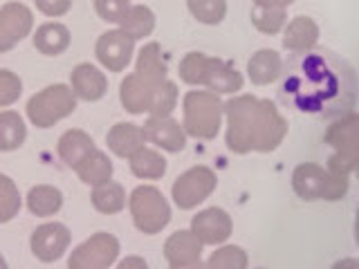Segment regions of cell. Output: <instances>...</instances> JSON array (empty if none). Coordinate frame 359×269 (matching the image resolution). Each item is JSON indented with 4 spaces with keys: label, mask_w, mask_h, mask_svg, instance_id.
Returning <instances> with one entry per match:
<instances>
[{
    "label": "cell",
    "mask_w": 359,
    "mask_h": 269,
    "mask_svg": "<svg viewBox=\"0 0 359 269\" xmlns=\"http://www.w3.org/2000/svg\"><path fill=\"white\" fill-rule=\"evenodd\" d=\"M70 229L61 222H48L36 227V231L32 233V254L39 258L41 263H54L65 254V249L70 247Z\"/></svg>",
    "instance_id": "obj_8"
},
{
    "label": "cell",
    "mask_w": 359,
    "mask_h": 269,
    "mask_svg": "<svg viewBox=\"0 0 359 269\" xmlns=\"http://www.w3.org/2000/svg\"><path fill=\"white\" fill-rule=\"evenodd\" d=\"M278 99L306 115L334 119L357 106V74L346 59L325 48L292 52L283 61Z\"/></svg>",
    "instance_id": "obj_1"
},
{
    "label": "cell",
    "mask_w": 359,
    "mask_h": 269,
    "mask_svg": "<svg viewBox=\"0 0 359 269\" xmlns=\"http://www.w3.org/2000/svg\"><path fill=\"white\" fill-rule=\"evenodd\" d=\"M355 240H357V247H359V207H357V218H355Z\"/></svg>",
    "instance_id": "obj_46"
},
{
    "label": "cell",
    "mask_w": 359,
    "mask_h": 269,
    "mask_svg": "<svg viewBox=\"0 0 359 269\" xmlns=\"http://www.w3.org/2000/svg\"><path fill=\"white\" fill-rule=\"evenodd\" d=\"M202 249H205V244L196 238V233L191 229L175 231L173 235H168L164 242V256L171 265L198 263L202 258Z\"/></svg>",
    "instance_id": "obj_16"
},
{
    "label": "cell",
    "mask_w": 359,
    "mask_h": 269,
    "mask_svg": "<svg viewBox=\"0 0 359 269\" xmlns=\"http://www.w3.org/2000/svg\"><path fill=\"white\" fill-rule=\"evenodd\" d=\"M130 0H95V9L99 18H104L106 22H121V18L128 14Z\"/></svg>",
    "instance_id": "obj_39"
},
{
    "label": "cell",
    "mask_w": 359,
    "mask_h": 269,
    "mask_svg": "<svg viewBox=\"0 0 359 269\" xmlns=\"http://www.w3.org/2000/svg\"><path fill=\"white\" fill-rule=\"evenodd\" d=\"M34 27L32 11L22 3H7L0 7V52H9L27 36Z\"/></svg>",
    "instance_id": "obj_10"
},
{
    "label": "cell",
    "mask_w": 359,
    "mask_h": 269,
    "mask_svg": "<svg viewBox=\"0 0 359 269\" xmlns=\"http://www.w3.org/2000/svg\"><path fill=\"white\" fill-rule=\"evenodd\" d=\"M18 211H20V193L14 179L0 175V224L16 218Z\"/></svg>",
    "instance_id": "obj_34"
},
{
    "label": "cell",
    "mask_w": 359,
    "mask_h": 269,
    "mask_svg": "<svg viewBox=\"0 0 359 269\" xmlns=\"http://www.w3.org/2000/svg\"><path fill=\"white\" fill-rule=\"evenodd\" d=\"M330 269H359V258H341Z\"/></svg>",
    "instance_id": "obj_44"
},
{
    "label": "cell",
    "mask_w": 359,
    "mask_h": 269,
    "mask_svg": "<svg viewBox=\"0 0 359 269\" xmlns=\"http://www.w3.org/2000/svg\"><path fill=\"white\" fill-rule=\"evenodd\" d=\"M191 231L202 244H222L229 240L233 231L231 216L220 207H209L196 213L191 220Z\"/></svg>",
    "instance_id": "obj_9"
},
{
    "label": "cell",
    "mask_w": 359,
    "mask_h": 269,
    "mask_svg": "<svg viewBox=\"0 0 359 269\" xmlns=\"http://www.w3.org/2000/svg\"><path fill=\"white\" fill-rule=\"evenodd\" d=\"M254 5H258V7H290L294 0H252Z\"/></svg>",
    "instance_id": "obj_43"
},
{
    "label": "cell",
    "mask_w": 359,
    "mask_h": 269,
    "mask_svg": "<svg viewBox=\"0 0 359 269\" xmlns=\"http://www.w3.org/2000/svg\"><path fill=\"white\" fill-rule=\"evenodd\" d=\"M323 142L334 151H359V115L346 112L337 117L323 134Z\"/></svg>",
    "instance_id": "obj_19"
},
{
    "label": "cell",
    "mask_w": 359,
    "mask_h": 269,
    "mask_svg": "<svg viewBox=\"0 0 359 269\" xmlns=\"http://www.w3.org/2000/svg\"><path fill=\"white\" fill-rule=\"evenodd\" d=\"M177 95H180L177 92V85L166 78V81L155 90L149 115L151 117H171V112L177 106Z\"/></svg>",
    "instance_id": "obj_35"
},
{
    "label": "cell",
    "mask_w": 359,
    "mask_h": 269,
    "mask_svg": "<svg viewBox=\"0 0 359 269\" xmlns=\"http://www.w3.org/2000/svg\"><path fill=\"white\" fill-rule=\"evenodd\" d=\"M117 269H149V265H146V261H144V258H140V256H126L117 265Z\"/></svg>",
    "instance_id": "obj_42"
},
{
    "label": "cell",
    "mask_w": 359,
    "mask_h": 269,
    "mask_svg": "<svg viewBox=\"0 0 359 269\" xmlns=\"http://www.w3.org/2000/svg\"><path fill=\"white\" fill-rule=\"evenodd\" d=\"M348 193V177L341 175H332L328 171V179H325V191H323V200L337 202Z\"/></svg>",
    "instance_id": "obj_40"
},
{
    "label": "cell",
    "mask_w": 359,
    "mask_h": 269,
    "mask_svg": "<svg viewBox=\"0 0 359 269\" xmlns=\"http://www.w3.org/2000/svg\"><path fill=\"white\" fill-rule=\"evenodd\" d=\"M182 110H184L182 126L191 137L213 139L220 132L222 117H224V104L220 95L211 92V90H191V92L184 95Z\"/></svg>",
    "instance_id": "obj_3"
},
{
    "label": "cell",
    "mask_w": 359,
    "mask_h": 269,
    "mask_svg": "<svg viewBox=\"0 0 359 269\" xmlns=\"http://www.w3.org/2000/svg\"><path fill=\"white\" fill-rule=\"evenodd\" d=\"M25 137H27V126L18 112L14 110L0 112V151L11 153L20 149Z\"/></svg>",
    "instance_id": "obj_29"
},
{
    "label": "cell",
    "mask_w": 359,
    "mask_h": 269,
    "mask_svg": "<svg viewBox=\"0 0 359 269\" xmlns=\"http://www.w3.org/2000/svg\"><path fill=\"white\" fill-rule=\"evenodd\" d=\"M328 171L332 175L351 177L353 171H359V151H334L328 160Z\"/></svg>",
    "instance_id": "obj_37"
},
{
    "label": "cell",
    "mask_w": 359,
    "mask_h": 269,
    "mask_svg": "<svg viewBox=\"0 0 359 269\" xmlns=\"http://www.w3.org/2000/svg\"><path fill=\"white\" fill-rule=\"evenodd\" d=\"M76 108V95L70 85L54 83L43 88L27 101V117L36 128H52Z\"/></svg>",
    "instance_id": "obj_4"
},
{
    "label": "cell",
    "mask_w": 359,
    "mask_h": 269,
    "mask_svg": "<svg viewBox=\"0 0 359 269\" xmlns=\"http://www.w3.org/2000/svg\"><path fill=\"white\" fill-rule=\"evenodd\" d=\"M119 258V240L112 233H95L72 251L67 269H108Z\"/></svg>",
    "instance_id": "obj_7"
},
{
    "label": "cell",
    "mask_w": 359,
    "mask_h": 269,
    "mask_svg": "<svg viewBox=\"0 0 359 269\" xmlns=\"http://www.w3.org/2000/svg\"><path fill=\"white\" fill-rule=\"evenodd\" d=\"M247 263H250V258H247L245 249L236 244H224L209 256L202 269H247Z\"/></svg>",
    "instance_id": "obj_33"
},
{
    "label": "cell",
    "mask_w": 359,
    "mask_h": 269,
    "mask_svg": "<svg viewBox=\"0 0 359 269\" xmlns=\"http://www.w3.org/2000/svg\"><path fill=\"white\" fill-rule=\"evenodd\" d=\"M130 171L135 177H142V179H160L166 173V160L162 153H157L155 149H149L144 146L137 153H135L130 160Z\"/></svg>",
    "instance_id": "obj_28"
},
{
    "label": "cell",
    "mask_w": 359,
    "mask_h": 269,
    "mask_svg": "<svg viewBox=\"0 0 359 269\" xmlns=\"http://www.w3.org/2000/svg\"><path fill=\"white\" fill-rule=\"evenodd\" d=\"M90 200H93V207L99 213L115 216V213H119L123 207H126V191H123V186L119 182L108 179L104 184L93 186V195H90Z\"/></svg>",
    "instance_id": "obj_27"
},
{
    "label": "cell",
    "mask_w": 359,
    "mask_h": 269,
    "mask_svg": "<svg viewBox=\"0 0 359 269\" xmlns=\"http://www.w3.org/2000/svg\"><path fill=\"white\" fill-rule=\"evenodd\" d=\"M252 22L258 32L267 34V36H274L280 34L287 25V9L283 7H258L254 5L252 9Z\"/></svg>",
    "instance_id": "obj_31"
},
{
    "label": "cell",
    "mask_w": 359,
    "mask_h": 269,
    "mask_svg": "<svg viewBox=\"0 0 359 269\" xmlns=\"http://www.w3.org/2000/svg\"><path fill=\"white\" fill-rule=\"evenodd\" d=\"M106 144H108L110 153L130 160L135 153L146 146V134H144L142 126H135V123L123 121V123H115V126L108 130Z\"/></svg>",
    "instance_id": "obj_18"
},
{
    "label": "cell",
    "mask_w": 359,
    "mask_h": 269,
    "mask_svg": "<svg viewBox=\"0 0 359 269\" xmlns=\"http://www.w3.org/2000/svg\"><path fill=\"white\" fill-rule=\"evenodd\" d=\"M227 134L224 144L231 153H272L283 144L287 121L280 117L274 101L254 95L233 97L224 104Z\"/></svg>",
    "instance_id": "obj_2"
},
{
    "label": "cell",
    "mask_w": 359,
    "mask_h": 269,
    "mask_svg": "<svg viewBox=\"0 0 359 269\" xmlns=\"http://www.w3.org/2000/svg\"><path fill=\"white\" fill-rule=\"evenodd\" d=\"M70 88L74 90L76 99L99 101L108 90V78L93 63H79L70 74Z\"/></svg>",
    "instance_id": "obj_14"
},
{
    "label": "cell",
    "mask_w": 359,
    "mask_h": 269,
    "mask_svg": "<svg viewBox=\"0 0 359 269\" xmlns=\"http://www.w3.org/2000/svg\"><path fill=\"white\" fill-rule=\"evenodd\" d=\"M135 74H140L144 81H149L155 88H160L166 81L168 65H166V59H164V52L160 48V43H149V45H144V48L140 50Z\"/></svg>",
    "instance_id": "obj_21"
},
{
    "label": "cell",
    "mask_w": 359,
    "mask_h": 269,
    "mask_svg": "<svg viewBox=\"0 0 359 269\" xmlns=\"http://www.w3.org/2000/svg\"><path fill=\"white\" fill-rule=\"evenodd\" d=\"M130 216L135 227L142 233H160L171 222V207L160 188L155 186H137L128 200Z\"/></svg>",
    "instance_id": "obj_5"
},
{
    "label": "cell",
    "mask_w": 359,
    "mask_h": 269,
    "mask_svg": "<svg viewBox=\"0 0 359 269\" xmlns=\"http://www.w3.org/2000/svg\"><path fill=\"white\" fill-rule=\"evenodd\" d=\"M202 261H198V263H191V265H171V269H202Z\"/></svg>",
    "instance_id": "obj_45"
},
{
    "label": "cell",
    "mask_w": 359,
    "mask_h": 269,
    "mask_svg": "<svg viewBox=\"0 0 359 269\" xmlns=\"http://www.w3.org/2000/svg\"><path fill=\"white\" fill-rule=\"evenodd\" d=\"M95 149H97V146H95L93 137H90L88 132L79 130V128L65 130L61 134V139H59V146H56L61 162L67 164L70 168H76Z\"/></svg>",
    "instance_id": "obj_23"
},
{
    "label": "cell",
    "mask_w": 359,
    "mask_h": 269,
    "mask_svg": "<svg viewBox=\"0 0 359 269\" xmlns=\"http://www.w3.org/2000/svg\"><path fill=\"white\" fill-rule=\"evenodd\" d=\"M319 25L310 16L292 18L283 29V48L290 52H303L317 48L319 43Z\"/></svg>",
    "instance_id": "obj_20"
},
{
    "label": "cell",
    "mask_w": 359,
    "mask_h": 269,
    "mask_svg": "<svg viewBox=\"0 0 359 269\" xmlns=\"http://www.w3.org/2000/svg\"><path fill=\"white\" fill-rule=\"evenodd\" d=\"M63 207V195L56 186L50 184H39L29 188L27 193V209L36 218H50L54 213H59Z\"/></svg>",
    "instance_id": "obj_25"
},
{
    "label": "cell",
    "mask_w": 359,
    "mask_h": 269,
    "mask_svg": "<svg viewBox=\"0 0 359 269\" xmlns=\"http://www.w3.org/2000/svg\"><path fill=\"white\" fill-rule=\"evenodd\" d=\"M283 59L276 50H258L247 63V76L254 85H269L280 78Z\"/></svg>",
    "instance_id": "obj_22"
},
{
    "label": "cell",
    "mask_w": 359,
    "mask_h": 269,
    "mask_svg": "<svg viewBox=\"0 0 359 269\" xmlns=\"http://www.w3.org/2000/svg\"><path fill=\"white\" fill-rule=\"evenodd\" d=\"M119 29L123 34H128L133 41H140L151 36L153 29H155V14L144 5H135L128 9V14L121 18L119 22Z\"/></svg>",
    "instance_id": "obj_30"
},
{
    "label": "cell",
    "mask_w": 359,
    "mask_h": 269,
    "mask_svg": "<svg viewBox=\"0 0 359 269\" xmlns=\"http://www.w3.org/2000/svg\"><path fill=\"white\" fill-rule=\"evenodd\" d=\"M0 269H7V263H5V258H3V254H0Z\"/></svg>",
    "instance_id": "obj_47"
},
{
    "label": "cell",
    "mask_w": 359,
    "mask_h": 269,
    "mask_svg": "<svg viewBox=\"0 0 359 269\" xmlns=\"http://www.w3.org/2000/svg\"><path fill=\"white\" fill-rule=\"evenodd\" d=\"M243 74L229 61H222L218 56H209L207 59L205 78H202V85H207V90L216 95H233L243 88Z\"/></svg>",
    "instance_id": "obj_13"
},
{
    "label": "cell",
    "mask_w": 359,
    "mask_h": 269,
    "mask_svg": "<svg viewBox=\"0 0 359 269\" xmlns=\"http://www.w3.org/2000/svg\"><path fill=\"white\" fill-rule=\"evenodd\" d=\"M325 179H328V168H321L319 164H312V162H303L294 168V173H292V188H294V193L306 202L323 200Z\"/></svg>",
    "instance_id": "obj_15"
},
{
    "label": "cell",
    "mask_w": 359,
    "mask_h": 269,
    "mask_svg": "<svg viewBox=\"0 0 359 269\" xmlns=\"http://www.w3.org/2000/svg\"><path fill=\"white\" fill-rule=\"evenodd\" d=\"M34 45L45 56L63 54L70 48V29L61 25V22H43L34 34Z\"/></svg>",
    "instance_id": "obj_24"
},
{
    "label": "cell",
    "mask_w": 359,
    "mask_h": 269,
    "mask_svg": "<svg viewBox=\"0 0 359 269\" xmlns=\"http://www.w3.org/2000/svg\"><path fill=\"white\" fill-rule=\"evenodd\" d=\"M207 54L202 52H189L182 61H180V78L189 85H202L205 78V67H207Z\"/></svg>",
    "instance_id": "obj_36"
},
{
    "label": "cell",
    "mask_w": 359,
    "mask_h": 269,
    "mask_svg": "<svg viewBox=\"0 0 359 269\" xmlns=\"http://www.w3.org/2000/svg\"><path fill=\"white\" fill-rule=\"evenodd\" d=\"M357 177H359V171H357Z\"/></svg>",
    "instance_id": "obj_48"
},
{
    "label": "cell",
    "mask_w": 359,
    "mask_h": 269,
    "mask_svg": "<svg viewBox=\"0 0 359 269\" xmlns=\"http://www.w3.org/2000/svg\"><path fill=\"white\" fill-rule=\"evenodd\" d=\"M133 52H135V41L121 29L106 32L104 36L97 41V48H95L99 63L110 72H121L123 67L130 63Z\"/></svg>",
    "instance_id": "obj_11"
},
{
    "label": "cell",
    "mask_w": 359,
    "mask_h": 269,
    "mask_svg": "<svg viewBox=\"0 0 359 269\" xmlns=\"http://www.w3.org/2000/svg\"><path fill=\"white\" fill-rule=\"evenodd\" d=\"M216 186H218V175L213 173V168L200 164V166L189 168V171H184L175 179L171 195H173L175 207L189 211V209L200 207L202 202L216 191Z\"/></svg>",
    "instance_id": "obj_6"
},
{
    "label": "cell",
    "mask_w": 359,
    "mask_h": 269,
    "mask_svg": "<svg viewBox=\"0 0 359 269\" xmlns=\"http://www.w3.org/2000/svg\"><path fill=\"white\" fill-rule=\"evenodd\" d=\"M187 9L202 25H218L227 16V0H187Z\"/></svg>",
    "instance_id": "obj_32"
},
{
    "label": "cell",
    "mask_w": 359,
    "mask_h": 269,
    "mask_svg": "<svg viewBox=\"0 0 359 269\" xmlns=\"http://www.w3.org/2000/svg\"><path fill=\"white\" fill-rule=\"evenodd\" d=\"M146 142L166 153H180L187 146V130L173 117H149L144 123Z\"/></svg>",
    "instance_id": "obj_12"
},
{
    "label": "cell",
    "mask_w": 359,
    "mask_h": 269,
    "mask_svg": "<svg viewBox=\"0 0 359 269\" xmlns=\"http://www.w3.org/2000/svg\"><path fill=\"white\" fill-rule=\"evenodd\" d=\"M74 171H76V175H79L81 182H86L90 186H99V184L108 182V179L112 177V162H110V157L106 153H101V151L95 149L81 164L74 168Z\"/></svg>",
    "instance_id": "obj_26"
},
{
    "label": "cell",
    "mask_w": 359,
    "mask_h": 269,
    "mask_svg": "<svg viewBox=\"0 0 359 269\" xmlns=\"http://www.w3.org/2000/svg\"><path fill=\"white\" fill-rule=\"evenodd\" d=\"M22 95V83L11 70H0V108L11 106Z\"/></svg>",
    "instance_id": "obj_38"
},
{
    "label": "cell",
    "mask_w": 359,
    "mask_h": 269,
    "mask_svg": "<svg viewBox=\"0 0 359 269\" xmlns=\"http://www.w3.org/2000/svg\"><path fill=\"white\" fill-rule=\"evenodd\" d=\"M34 3H36V9L41 14L52 16V18L67 14L72 7V0H34Z\"/></svg>",
    "instance_id": "obj_41"
},
{
    "label": "cell",
    "mask_w": 359,
    "mask_h": 269,
    "mask_svg": "<svg viewBox=\"0 0 359 269\" xmlns=\"http://www.w3.org/2000/svg\"><path fill=\"white\" fill-rule=\"evenodd\" d=\"M155 90H157L155 85H151L149 81H144L140 74L133 72L121 81V88H119L121 106L126 108L130 115H144V112L151 110Z\"/></svg>",
    "instance_id": "obj_17"
}]
</instances>
